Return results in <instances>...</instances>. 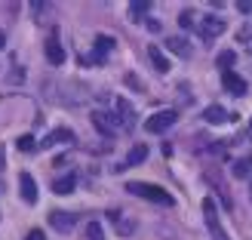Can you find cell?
I'll return each mask as SVG.
<instances>
[{"instance_id":"cell-1","label":"cell","mask_w":252,"mask_h":240,"mask_svg":"<svg viewBox=\"0 0 252 240\" xmlns=\"http://www.w3.org/2000/svg\"><path fill=\"white\" fill-rule=\"evenodd\" d=\"M126 191L135 194V197H145V200H151V204H163V206H172L175 204L169 191H163L160 185H151V182H129V185H126Z\"/></svg>"},{"instance_id":"cell-2","label":"cell","mask_w":252,"mask_h":240,"mask_svg":"<svg viewBox=\"0 0 252 240\" xmlns=\"http://www.w3.org/2000/svg\"><path fill=\"white\" fill-rule=\"evenodd\" d=\"M111 49H114V37H108V34H98V37H95V46H93V53L80 56V65H90V68H95V65H105Z\"/></svg>"},{"instance_id":"cell-3","label":"cell","mask_w":252,"mask_h":240,"mask_svg":"<svg viewBox=\"0 0 252 240\" xmlns=\"http://www.w3.org/2000/svg\"><path fill=\"white\" fill-rule=\"evenodd\" d=\"M203 219H206V228H209L212 240H231L228 234H224V228H221L219 206H216V200H212V197H206V200H203Z\"/></svg>"},{"instance_id":"cell-4","label":"cell","mask_w":252,"mask_h":240,"mask_svg":"<svg viewBox=\"0 0 252 240\" xmlns=\"http://www.w3.org/2000/svg\"><path fill=\"white\" fill-rule=\"evenodd\" d=\"M175 120H179V111H175V108H166V111L151 114V117L145 120V130H148V133H166L169 126H175Z\"/></svg>"},{"instance_id":"cell-5","label":"cell","mask_w":252,"mask_h":240,"mask_svg":"<svg viewBox=\"0 0 252 240\" xmlns=\"http://www.w3.org/2000/svg\"><path fill=\"white\" fill-rule=\"evenodd\" d=\"M224 28H228V25H224L221 16H206L203 22L197 25V34H200V40H203V43H212L216 37L224 34Z\"/></svg>"},{"instance_id":"cell-6","label":"cell","mask_w":252,"mask_h":240,"mask_svg":"<svg viewBox=\"0 0 252 240\" xmlns=\"http://www.w3.org/2000/svg\"><path fill=\"white\" fill-rule=\"evenodd\" d=\"M77 222H80V216L77 212H49V225L59 231V234H71L74 228H77Z\"/></svg>"},{"instance_id":"cell-7","label":"cell","mask_w":252,"mask_h":240,"mask_svg":"<svg viewBox=\"0 0 252 240\" xmlns=\"http://www.w3.org/2000/svg\"><path fill=\"white\" fill-rule=\"evenodd\" d=\"M203 117H206V123H212V126H224V123H234V120H237L234 111H224L221 105H209V108L203 111Z\"/></svg>"},{"instance_id":"cell-8","label":"cell","mask_w":252,"mask_h":240,"mask_svg":"<svg viewBox=\"0 0 252 240\" xmlns=\"http://www.w3.org/2000/svg\"><path fill=\"white\" fill-rule=\"evenodd\" d=\"M93 123H95V130L102 133V136H114L120 130V120L105 114V111H93Z\"/></svg>"},{"instance_id":"cell-9","label":"cell","mask_w":252,"mask_h":240,"mask_svg":"<svg viewBox=\"0 0 252 240\" xmlns=\"http://www.w3.org/2000/svg\"><path fill=\"white\" fill-rule=\"evenodd\" d=\"M221 86H224V93H231V96H246V80L234 71L221 74Z\"/></svg>"},{"instance_id":"cell-10","label":"cell","mask_w":252,"mask_h":240,"mask_svg":"<svg viewBox=\"0 0 252 240\" xmlns=\"http://www.w3.org/2000/svg\"><path fill=\"white\" fill-rule=\"evenodd\" d=\"M19 191L25 204H37V182L31 172H19Z\"/></svg>"},{"instance_id":"cell-11","label":"cell","mask_w":252,"mask_h":240,"mask_svg":"<svg viewBox=\"0 0 252 240\" xmlns=\"http://www.w3.org/2000/svg\"><path fill=\"white\" fill-rule=\"evenodd\" d=\"M46 62L49 65H62V62H65V46L59 43V37H46Z\"/></svg>"},{"instance_id":"cell-12","label":"cell","mask_w":252,"mask_h":240,"mask_svg":"<svg viewBox=\"0 0 252 240\" xmlns=\"http://www.w3.org/2000/svg\"><path fill=\"white\" fill-rule=\"evenodd\" d=\"M74 138V133L68 130V126H59V130H53L43 142H40V148H53V145H59V142H71Z\"/></svg>"},{"instance_id":"cell-13","label":"cell","mask_w":252,"mask_h":240,"mask_svg":"<svg viewBox=\"0 0 252 240\" xmlns=\"http://www.w3.org/2000/svg\"><path fill=\"white\" fill-rule=\"evenodd\" d=\"M166 46L172 49L175 56H185V59H191V56H194V46L188 43L185 37H166Z\"/></svg>"},{"instance_id":"cell-14","label":"cell","mask_w":252,"mask_h":240,"mask_svg":"<svg viewBox=\"0 0 252 240\" xmlns=\"http://www.w3.org/2000/svg\"><path fill=\"white\" fill-rule=\"evenodd\" d=\"M117 120H120V126H126V130L135 123V111L129 108V102H126V99H117Z\"/></svg>"},{"instance_id":"cell-15","label":"cell","mask_w":252,"mask_h":240,"mask_svg":"<svg viewBox=\"0 0 252 240\" xmlns=\"http://www.w3.org/2000/svg\"><path fill=\"white\" fill-rule=\"evenodd\" d=\"M148 59H151V65H154V68H157L160 74H166V71L172 68V62H169L166 56H163L157 46H148Z\"/></svg>"},{"instance_id":"cell-16","label":"cell","mask_w":252,"mask_h":240,"mask_svg":"<svg viewBox=\"0 0 252 240\" xmlns=\"http://www.w3.org/2000/svg\"><path fill=\"white\" fill-rule=\"evenodd\" d=\"M74 188H77V175H62V179H56L53 182V194H71Z\"/></svg>"},{"instance_id":"cell-17","label":"cell","mask_w":252,"mask_h":240,"mask_svg":"<svg viewBox=\"0 0 252 240\" xmlns=\"http://www.w3.org/2000/svg\"><path fill=\"white\" fill-rule=\"evenodd\" d=\"M145 157H148V145H132V151L123 160V167H138V163H145Z\"/></svg>"},{"instance_id":"cell-18","label":"cell","mask_w":252,"mask_h":240,"mask_svg":"<svg viewBox=\"0 0 252 240\" xmlns=\"http://www.w3.org/2000/svg\"><path fill=\"white\" fill-rule=\"evenodd\" d=\"M249 172H252V160H249V157H243V160H237L234 167H231V175H234V179H246Z\"/></svg>"},{"instance_id":"cell-19","label":"cell","mask_w":252,"mask_h":240,"mask_svg":"<svg viewBox=\"0 0 252 240\" xmlns=\"http://www.w3.org/2000/svg\"><path fill=\"white\" fill-rule=\"evenodd\" d=\"M148 9H151L148 0H135V3H129V19H132V22H138V19H142Z\"/></svg>"},{"instance_id":"cell-20","label":"cell","mask_w":252,"mask_h":240,"mask_svg":"<svg viewBox=\"0 0 252 240\" xmlns=\"http://www.w3.org/2000/svg\"><path fill=\"white\" fill-rule=\"evenodd\" d=\"M86 240H105V231L98 222H86Z\"/></svg>"},{"instance_id":"cell-21","label":"cell","mask_w":252,"mask_h":240,"mask_svg":"<svg viewBox=\"0 0 252 240\" xmlns=\"http://www.w3.org/2000/svg\"><path fill=\"white\" fill-rule=\"evenodd\" d=\"M234 62H237V56L231 53V49H224V53L219 56V68H221V74H224V71H231V68H234Z\"/></svg>"},{"instance_id":"cell-22","label":"cell","mask_w":252,"mask_h":240,"mask_svg":"<svg viewBox=\"0 0 252 240\" xmlns=\"http://www.w3.org/2000/svg\"><path fill=\"white\" fill-rule=\"evenodd\" d=\"M179 25H182V28H191V25H194V9L179 12Z\"/></svg>"},{"instance_id":"cell-23","label":"cell","mask_w":252,"mask_h":240,"mask_svg":"<svg viewBox=\"0 0 252 240\" xmlns=\"http://www.w3.org/2000/svg\"><path fill=\"white\" fill-rule=\"evenodd\" d=\"M16 145H19V151H31V148H37V142H34L31 136H22V138H19Z\"/></svg>"},{"instance_id":"cell-24","label":"cell","mask_w":252,"mask_h":240,"mask_svg":"<svg viewBox=\"0 0 252 240\" xmlns=\"http://www.w3.org/2000/svg\"><path fill=\"white\" fill-rule=\"evenodd\" d=\"M126 83H129V86H132V90H138V93H142V90H145V86H142V80H138V77H135V74H126Z\"/></svg>"},{"instance_id":"cell-25","label":"cell","mask_w":252,"mask_h":240,"mask_svg":"<svg viewBox=\"0 0 252 240\" xmlns=\"http://www.w3.org/2000/svg\"><path fill=\"white\" fill-rule=\"evenodd\" d=\"M25 240H46V234H43L40 228H31L28 234H25Z\"/></svg>"},{"instance_id":"cell-26","label":"cell","mask_w":252,"mask_h":240,"mask_svg":"<svg viewBox=\"0 0 252 240\" xmlns=\"http://www.w3.org/2000/svg\"><path fill=\"white\" fill-rule=\"evenodd\" d=\"M237 9H240V12H252V0H240V3H237Z\"/></svg>"},{"instance_id":"cell-27","label":"cell","mask_w":252,"mask_h":240,"mask_svg":"<svg viewBox=\"0 0 252 240\" xmlns=\"http://www.w3.org/2000/svg\"><path fill=\"white\" fill-rule=\"evenodd\" d=\"M3 46H6V34H3V31H0V49H3Z\"/></svg>"},{"instance_id":"cell-28","label":"cell","mask_w":252,"mask_h":240,"mask_svg":"<svg viewBox=\"0 0 252 240\" xmlns=\"http://www.w3.org/2000/svg\"><path fill=\"white\" fill-rule=\"evenodd\" d=\"M249 136H252V120H249Z\"/></svg>"}]
</instances>
